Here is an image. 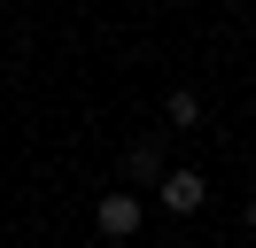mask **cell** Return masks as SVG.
Here are the masks:
<instances>
[{
	"instance_id": "6da1fadb",
	"label": "cell",
	"mask_w": 256,
	"mask_h": 248,
	"mask_svg": "<svg viewBox=\"0 0 256 248\" xmlns=\"http://www.w3.org/2000/svg\"><path fill=\"white\" fill-rule=\"evenodd\" d=\"M94 232H101V240H132V232H140V194H132V186L101 194L94 202Z\"/></svg>"
},
{
	"instance_id": "7a4b0ae2",
	"label": "cell",
	"mask_w": 256,
	"mask_h": 248,
	"mask_svg": "<svg viewBox=\"0 0 256 248\" xmlns=\"http://www.w3.org/2000/svg\"><path fill=\"white\" fill-rule=\"evenodd\" d=\"M156 194H163V210H171V217H194V210L210 202V178H202V170H171Z\"/></svg>"
},
{
	"instance_id": "3957f363",
	"label": "cell",
	"mask_w": 256,
	"mask_h": 248,
	"mask_svg": "<svg viewBox=\"0 0 256 248\" xmlns=\"http://www.w3.org/2000/svg\"><path fill=\"white\" fill-rule=\"evenodd\" d=\"M124 178H140V186H163V178H171V163H163V140H140V148L124 155Z\"/></svg>"
},
{
	"instance_id": "277c9868",
	"label": "cell",
	"mask_w": 256,
	"mask_h": 248,
	"mask_svg": "<svg viewBox=\"0 0 256 248\" xmlns=\"http://www.w3.org/2000/svg\"><path fill=\"white\" fill-rule=\"evenodd\" d=\"M163 124H171V132H194V124H202V101H194L186 86H178L171 101H163Z\"/></svg>"
},
{
	"instance_id": "5b68a950",
	"label": "cell",
	"mask_w": 256,
	"mask_h": 248,
	"mask_svg": "<svg viewBox=\"0 0 256 248\" xmlns=\"http://www.w3.org/2000/svg\"><path fill=\"white\" fill-rule=\"evenodd\" d=\"M248 232H256V194H248Z\"/></svg>"
}]
</instances>
